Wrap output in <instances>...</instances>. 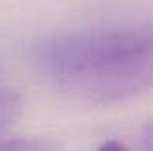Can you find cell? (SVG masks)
<instances>
[{
  "mask_svg": "<svg viewBox=\"0 0 153 151\" xmlns=\"http://www.w3.org/2000/svg\"><path fill=\"white\" fill-rule=\"evenodd\" d=\"M0 151H52V147L39 140H12L0 141Z\"/></svg>",
  "mask_w": 153,
  "mask_h": 151,
  "instance_id": "7a4b0ae2",
  "label": "cell"
},
{
  "mask_svg": "<svg viewBox=\"0 0 153 151\" xmlns=\"http://www.w3.org/2000/svg\"><path fill=\"white\" fill-rule=\"evenodd\" d=\"M52 87L85 103L108 105L149 89L153 39L147 29H105L47 37L33 49Z\"/></svg>",
  "mask_w": 153,
  "mask_h": 151,
  "instance_id": "6da1fadb",
  "label": "cell"
},
{
  "mask_svg": "<svg viewBox=\"0 0 153 151\" xmlns=\"http://www.w3.org/2000/svg\"><path fill=\"white\" fill-rule=\"evenodd\" d=\"M99 151H128V149L118 141H107V144H103L99 147Z\"/></svg>",
  "mask_w": 153,
  "mask_h": 151,
  "instance_id": "3957f363",
  "label": "cell"
}]
</instances>
